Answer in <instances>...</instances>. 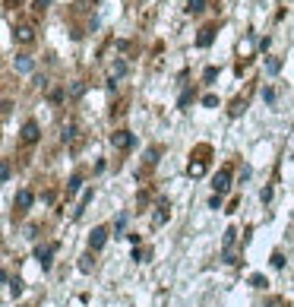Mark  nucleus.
I'll list each match as a JSON object with an SVG mask.
<instances>
[{
  "label": "nucleus",
  "instance_id": "obj_1",
  "mask_svg": "<svg viewBox=\"0 0 294 307\" xmlns=\"http://www.w3.org/2000/svg\"><path fill=\"white\" fill-rule=\"evenodd\" d=\"M212 187H215V197L228 193V187H231V171H228V168H222L215 177H212Z\"/></svg>",
  "mask_w": 294,
  "mask_h": 307
},
{
  "label": "nucleus",
  "instance_id": "obj_2",
  "mask_svg": "<svg viewBox=\"0 0 294 307\" xmlns=\"http://www.w3.org/2000/svg\"><path fill=\"white\" fill-rule=\"evenodd\" d=\"M105 244H108V228H92V235H89V247H92V250H102Z\"/></svg>",
  "mask_w": 294,
  "mask_h": 307
},
{
  "label": "nucleus",
  "instance_id": "obj_3",
  "mask_svg": "<svg viewBox=\"0 0 294 307\" xmlns=\"http://www.w3.org/2000/svg\"><path fill=\"white\" fill-rule=\"evenodd\" d=\"M111 139H114V146H117V149H130V146L136 143V136H133L130 130H120V133H114Z\"/></svg>",
  "mask_w": 294,
  "mask_h": 307
},
{
  "label": "nucleus",
  "instance_id": "obj_4",
  "mask_svg": "<svg viewBox=\"0 0 294 307\" xmlns=\"http://www.w3.org/2000/svg\"><path fill=\"white\" fill-rule=\"evenodd\" d=\"M22 143H38V124L35 121H25L22 124Z\"/></svg>",
  "mask_w": 294,
  "mask_h": 307
},
{
  "label": "nucleus",
  "instance_id": "obj_5",
  "mask_svg": "<svg viewBox=\"0 0 294 307\" xmlns=\"http://www.w3.org/2000/svg\"><path fill=\"white\" fill-rule=\"evenodd\" d=\"M212 42H215V29H212V25L199 29V35H196V44H199V48H209Z\"/></svg>",
  "mask_w": 294,
  "mask_h": 307
},
{
  "label": "nucleus",
  "instance_id": "obj_6",
  "mask_svg": "<svg viewBox=\"0 0 294 307\" xmlns=\"http://www.w3.org/2000/svg\"><path fill=\"white\" fill-rule=\"evenodd\" d=\"M51 253H54V244H48V247H38V250H35V260L42 263V269H48V266H51Z\"/></svg>",
  "mask_w": 294,
  "mask_h": 307
},
{
  "label": "nucleus",
  "instance_id": "obj_7",
  "mask_svg": "<svg viewBox=\"0 0 294 307\" xmlns=\"http://www.w3.org/2000/svg\"><path fill=\"white\" fill-rule=\"evenodd\" d=\"M32 203H35V197H32V190H19V193H16V206H19V209H29Z\"/></svg>",
  "mask_w": 294,
  "mask_h": 307
},
{
  "label": "nucleus",
  "instance_id": "obj_8",
  "mask_svg": "<svg viewBox=\"0 0 294 307\" xmlns=\"http://www.w3.org/2000/svg\"><path fill=\"white\" fill-rule=\"evenodd\" d=\"M32 66H35V61H32V57H16V70H19V73H32Z\"/></svg>",
  "mask_w": 294,
  "mask_h": 307
},
{
  "label": "nucleus",
  "instance_id": "obj_9",
  "mask_svg": "<svg viewBox=\"0 0 294 307\" xmlns=\"http://www.w3.org/2000/svg\"><path fill=\"white\" fill-rule=\"evenodd\" d=\"M16 38L19 42H32V38H35V29H32V25H22V29H16Z\"/></svg>",
  "mask_w": 294,
  "mask_h": 307
},
{
  "label": "nucleus",
  "instance_id": "obj_10",
  "mask_svg": "<svg viewBox=\"0 0 294 307\" xmlns=\"http://www.w3.org/2000/svg\"><path fill=\"white\" fill-rule=\"evenodd\" d=\"M206 10V0H187V13H203Z\"/></svg>",
  "mask_w": 294,
  "mask_h": 307
},
{
  "label": "nucleus",
  "instance_id": "obj_11",
  "mask_svg": "<svg viewBox=\"0 0 294 307\" xmlns=\"http://www.w3.org/2000/svg\"><path fill=\"white\" fill-rule=\"evenodd\" d=\"M79 187H83V177H79V175H73V177H70V184H66V190H70V193H76Z\"/></svg>",
  "mask_w": 294,
  "mask_h": 307
},
{
  "label": "nucleus",
  "instance_id": "obj_12",
  "mask_svg": "<svg viewBox=\"0 0 294 307\" xmlns=\"http://www.w3.org/2000/svg\"><path fill=\"white\" fill-rule=\"evenodd\" d=\"M203 171H206V165H203V162H190V175H193V177H199Z\"/></svg>",
  "mask_w": 294,
  "mask_h": 307
},
{
  "label": "nucleus",
  "instance_id": "obj_13",
  "mask_svg": "<svg viewBox=\"0 0 294 307\" xmlns=\"http://www.w3.org/2000/svg\"><path fill=\"white\" fill-rule=\"evenodd\" d=\"M250 285L253 288H266V276H250Z\"/></svg>",
  "mask_w": 294,
  "mask_h": 307
},
{
  "label": "nucleus",
  "instance_id": "obj_14",
  "mask_svg": "<svg viewBox=\"0 0 294 307\" xmlns=\"http://www.w3.org/2000/svg\"><path fill=\"white\" fill-rule=\"evenodd\" d=\"M111 70H114V76H124V73H126V64H124V61H114V66H111Z\"/></svg>",
  "mask_w": 294,
  "mask_h": 307
},
{
  "label": "nucleus",
  "instance_id": "obj_15",
  "mask_svg": "<svg viewBox=\"0 0 294 307\" xmlns=\"http://www.w3.org/2000/svg\"><path fill=\"white\" fill-rule=\"evenodd\" d=\"M215 76H218V70H215V66H206V73H203V79H206V83H212Z\"/></svg>",
  "mask_w": 294,
  "mask_h": 307
},
{
  "label": "nucleus",
  "instance_id": "obj_16",
  "mask_svg": "<svg viewBox=\"0 0 294 307\" xmlns=\"http://www.w3.org/2000/svg\"><path fill=\"white\" fill-rule=\"evenodd\" d=\"M73 136H76V127H73V124H70V127H63V143H70Z\"/></svg>",
  "mask_w": 294,
  "mask_h": 307
},
{
  "label": "nucleus",
  "instance_id": "obj_17",
  "mask_svg": "<svg viewBox=\"0 0 294 307\" xmlns=\"http://www.w3.org/2000/svg\"><path fill=\"white\" fill-rule=\"evenodd\" d=\"M48 3H51V0H32V6H35V13H42V10H48Z\"/></svg>",
  "mask_w": 294,
  "mask_h": 307
},
{
  "label": "nucleus",
  "instance_id": "obj_18",
  "mask_svg": "<svg viewBox=\"0 0 294 307\" xmlns=\"http://www.w3.org/2000/svg\"><path fill=\"white\" fill-rule=\"evenodd\" d=\"M272 266H275V269H282V266H285V257H282V253H272Z\"/></svg>",
  "mask_w": 294,
  "mask_h": 307
},
{
  "label": "nucleus",
  "instance_id": "obj_19",
  "mask_svg": "<svg viewBox=\"0 0 294 307\" xmlns=\"http://www.w3.org/2000/svg\"><path fill=\"white\" fill-rule=\"evenodd\" d=\"M266 70H269V73H272V76H275V73H278V70H282V64H278V61H269V64H266Z\"/></svg>",
  "mask_w": 294,
  "mask_h": 307
},
{
  "label": "nucleus",
  "instance_id": "obj_20",
  "mask_svg": "<svg viewBox=\"0 0 294 307\" xmlns=\"http://www.w3.org/2000/svg\"><path fill=\"white\" fill-rule=\"evenodd\" d=\"M263 98H266V102H269V105H272V102H275V92H272V89H269V86H266V89H263Z\"/></svg>",
  "mask_w": 294,
  "mask_h": 307
},
{
  "label": "nucleus",
  "instance_id": "obj_21",
  "mask_svg": "<svg viewBox=\"0 0 294 307\" xmlns=\"http://www.w3.org/2000/svg\"><path fill=\"white\" fill-rule=\"evenodd\" d=\"M203 105H206V108H215L218 98H215V95H206V98H203Z\"/></svg>",
  "mask_w": 294,
  "mask_h": 307
},
{
  "label": "nucleus",
  "instance_id": "obj_22",
  "mask_svg": "<svg viewBox=\"0 0 294 307\" xmlns=\"http://www.w3.org/2000/svg\"><path fill=\"white\" fill-rule=\"evenodd\" d=\"M190 98H193V92H190V89H187V92H184V95H180V108H184V105H190Z\"/></svg>",
  "mask_w": 294,
  "mask_h": 307
},
{
  "label": "nucleus",
  "instance_id": "obj_23",
  "mask_svg": "<svg viewBox=\"0 0 294 307\" xmlns=\"http://www.w3.org/2000/svg\"><path fill=\"white\" fill-rule=\"evenodd\" d=\"M165 219H168V212H165V209H158V212H155V225H162Z\"/></svg>",
  "mask_w": 294,
  "mask_h": 307
},
{
  "label": "nucleus",
  "instance_id": "obj_24",
  "mask_svg": "<svg viewBox=\"0 0 294 307\" xmlns=\"http://www.w3.org/2000/svg\"><path fill=\"white\" fill-rule=\"evenodd\" d=\"M89 260H92V257H83V263H79V269H83V272H89V269H92V263H89Z\"/></svg>",
  "mask_w": 294,
  "mask_h": 307
}]
</instances>
